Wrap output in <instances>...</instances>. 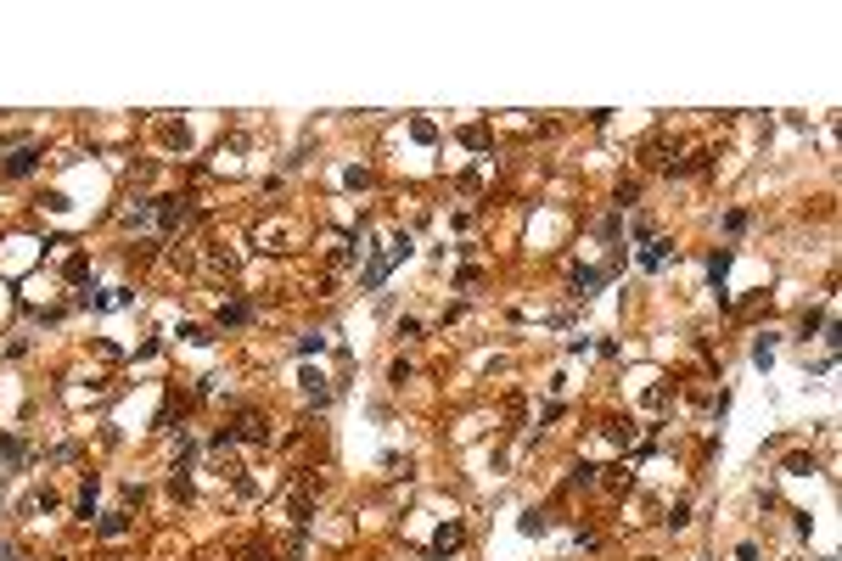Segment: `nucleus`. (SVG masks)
<instances>
[{
	"instance_id": "nucleus-4",
	"label": "nucleus",
	"mask_w": 842,
	"mask_h": 561,
	"mask_svg": "<svg viewBox=\"0 0 842 561\" xmlns=\"http://www.w3.org/2000/svg\"><path fill=\"white\" fill-rule=\"evenodd\" d=\"M186 213H191L186 202H175V197H168V202H163V230H175V225L186 219Z\"/></svg>"
},
{
	"instance_id": "nucleus-10",
	"label": "nucleus",
	"mask_w": 842,
	"mask_h": 561,
	"mask_svg": "<svg viewBox=\"0 0 842 561\" xmlns=\"http://www.w3.org/2000/svg\"><path fill=\"white\" fill-rule=\"evenodd\" d=\"M320 348H326V337H320V331H309V337L298 342V354H320Z\"/></svg>"
},
{
	"instance_id": "nucleus-7",
	"label": "nucleus",
	"mask_w": 842,
	"mask_h": 561,
	"mask_svg": "<svg viewBox=\"0 0 842 561\" xmlns=\"http://www.w3.org/2000/svg\"><path fill=\"white\" fill-rule=\"evenodd\" d=\"M725 270H730V253H713V258H707V275H713V286L725 281Z\"/></svg>"
},
{
	"instance_id": "nucleus-11",
	"label": "nucleus",
	"mask_w": 842,
	"mask_h": 561,
	"mask_svg": "<svg viewBox=\"0 0 842 561\" xmlns=\"http://www.w3.org/2000/svg\"><path fill=\"white\" fill-rule=\"evenodd\" d=\"M596 286H601V270H584V275H578V292H584V297L596 292Z\"/></svg>"
},
{
	"instance_id": "nucleus-9",
	"label": "nucleus",
	"mask_w": 842,
	"mask_h": 561,
	"mask_svg": "<svg viewBox=\"0 0 842 561\" xmlns=\"http://www.w3.org/2000/svg\"><path fill=\"white\" fill-rule=\"evenodd\" d=\"M124 528H130V522H124V516H118V511H107V516H101V533H107V539H118V533H124Z\"/></svg>"
},
{
	"instance_id": "nucleus-1",
	"label": "nucleus",
	"mask_w": 842,
	"mask_h": 561,
	"mask_svg": "<svg viewBox=\"0 0 842 561\" xmlns=\"http://www.w3.org/2000/svg\"><path fill=\"white\" fill-rule=\"evenodd\" d=\"M34 168H39V146H23V152H12V157H6V175H17V180H23V175H34Z\"/></svg>"
},
{
	"instance_id": "nucleus-8",
	"label": "nucleus",
	"mask_w": 842,
	"mask_h": 561,
	"mask_svg": "<svg viewBox=\"0 0 842 561\" xmlns=\"http://www.w3.org/2000/svg\"><path fill=\"white\" fill-rule=\"evenodd\" d=\"M752 360L770 365V360H775V337H758V342H752Z\"/></svg>"
},
{
	"instance_id": "nucleus-6",
	"label": "nucleus",
	"mask_w": 842,
	"mask_h": 561,
	"mask_svg": "<svg viewBox=\"0 0 842 561\" xmlns=\"http://www.w3.org/2000/svg\"><path fill=\"white\" fill-rule=\"evenodd\" d=\"M253 315V304H231V309H219V326H242Z\"/></svg>"
},
{
	"instance_id": "nucleus-5",
	"label": "nucleus",
	"mask_w": 842,
	"mask_h": 561,
	"mask_svg": "<svg viewBox=\"0 0 842 561\" xmlns=\"http://www.w3.org/2000/svg\"><path fill=\"white\" fill-rule=\"evenodd\" d=\"M124 225H130V230H146V225H152V202L130 208V213H124Z\"/></svg>"
},
{
	"instance_id": "nucleus-3",
	"label": "nucleus",
	"mask_w": 842,
	"mask_h": 561,
	"mask_svg": "<svg viewBox=\"0 0 842 561\" xmlns=\"http://www.w3.org/2000/svg\"><path fill=\"white\" fill-rule=\"evenodd\" d=\"M393 264H399V258H393V253H376V258H371V270H365V286H382V281H388V270H393Z\"/></svg>"
},
{
	"instance_id": "nucleus-2",
	"label": "nucleus",
	"mask_w": 842,
	"mask_h": 561,
	"mask_svg": "<svg viewBox=\"0 0 842 561\" xmlns=\"http://www.w3.org/2000/svg\"><path fill=\"white\" fill-rule=\"evenodd\" d=\"M668 258H674V242H663V236H657V242H646V253H640V264H646V270H663Z\"/></svg>"
}]
</instances>
